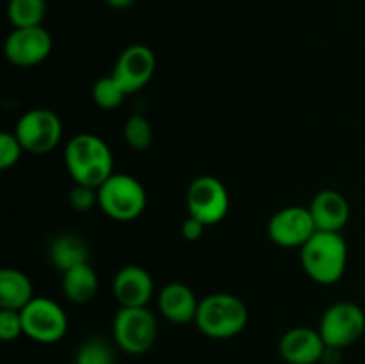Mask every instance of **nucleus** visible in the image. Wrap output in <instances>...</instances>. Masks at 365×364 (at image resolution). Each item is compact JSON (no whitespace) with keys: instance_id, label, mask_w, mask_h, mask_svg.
Segmentation results:
<instances>
[{"instance_id":"obj_1","label":"nucleus","mask_w":365,"mask_h":364,"mask_svg":"<svg viewBox=\"0 0 365 364\" xmlns=\"http://www.w3.org/2000/svg\"><path fill=\"white\" fill-rule=\"evenodd\" d=\"M64 166L73 184L100 188L114 173V157L100 136L82 132L66 143Z\"/></svg>"},{"instance_id":"obj_2","label":"nucleus","mask_w":365,"mask_h":364,"mask_svg":"<svg viewBox=\"0 0 365 364\" xmlns=\"http://www.w3.org/2000/svg\"><path fill=\"white\" fill-rule=\"evenodd\" d=\"M299 261L305 273L321 285L341 280L348 266V245L342 232L316 231L299 248Z\"/></svg>"},{"instance_id":"obj_3","label":"nucleus","mask_w":365,"mask_h":364,"mask_svg":"<svg viewBox=\"0 0 365 364\" xmlns=\"http://www.w3.org/2000/svg\"><path fill=\"white\" fill-rule=\"evenodd\" d=\"M196 327L210 339H230L248 325V307L232 293H212L200 300Z\"/></svg>"},{"instance_id":"obj_4","label":"nucleus","mask_w":365,"mask_h":364,"mask_svg":"<svg viewBox=\"0 0 365 364\" xmlns=\"http://www.w3.org/2000/svg\"><path fill=\"white\" fill-rule=\"evenodd\" d=\"M98 206L116 221H132L146 209V189L128 173H113L98 188Z\"/></svg>"},{"instance_id":"obj_5","label":"nucleus","mask_w":365,"mask_h":364,"mask_svg":"<svg viewBox=\"0 0 365 364\" xmlns=\"http://www.w3.org/2000/svg\"><path fill=\"white\" fill-rule=\"evenodd\" d=\"M159 325L148 307H120L113 320L114 343L128 355H143L157 341Z\"/></svg>"},{"instance_id":"obj_6","label":"nucleus","mask_w":365,"mask_h":364,"mask_svg":"<svg viewBox=\"0 0 365 364\" xmlns=\"http://www.w3.org/2000/svg\"><path fill=\"white\" fill-rule=\"evenodd\" d=\"M319 334L331 350H344L355 345L365 332V313L353 302H335L323 313Z\"/></svg>"},{"instance_id":"obj_7","label":"nucleus","mask_w":365,"mask_h":364,"mask_svg":"<svg viewBox=\"0 0 365 364\" xmlns=\"http://www.w3.org/2000/svg\"><path fill=\"white\" fill-rule=\"evenodd\" d=\"M24 335L41 345L59 343L68 332V316L63 307L48 296H34L20 310Z\"/></svg>"},{"instance_id":"obj_8","label":"nucleus","mask_w":365,"mask_h":364,"mask_svg":"<svg viewBox=\"0 0 365 364\" xmlns=\"http://www.w3.org/2000/svg\"><path fill=\"white\" fill-rule=\"evenodd\" d=\"M13 132L25 152L45 156L59 145L63 138V121L52 109L36 107L21 114Z\"/></svg>"},{"instance_id":"obj_9","label":"nucleus","mask_w":365,"mask_h":364,"mask_svg":"<svg viewBox=\"0 0 365 364\" xmlns=\"http://www.w3.org/2000/svg\"><path fill=\"white\" fill-rule=\"evenodd\" d=\"M185 203H187L189 216L196 218L205 227H209L225 220L230 209V195L220 178L212 175H202L189 184Z\"/></svg>"},{"instance_id":"obj_10","label":"nucleus","mask_w":365,"mask_h":364,"mask_svg":"<svg viewBox=\"0 0 365 364\" xmlns=\"http://www.w3.org/2000/svg\"><path fill=\"white\" fill-rule=\"evenodd\" d=\"M309 207L287 206L277 211L267 223V236L282 248H302L316 232Z\"/></svg>"},{"instance_id":"obj_11","label":"nucleus","mask_w":365,"mask_h":364,"mask_svg":"<svg viewBox=\"0 0 365 364\" xmlns=\"http://www.w3.org/2000/svg\"><path fill=\"white\" fill-rule=\"evenodd\" d=\"M52 52V36L43 25L13 29L4 43V54L11 64L31 68L43 63Z\"/></svg>"},{"instance_id":"obj_12","label":"nucleus","mask_w":365,"mask_h":364,"mask_svg":"<svg viewBox=\"0 0 365 364\" xmlns=\"http://www.w3.org/2000/svg\"><path fill=\"white\" fill-rule=\"evenodd\" d=\"M155 68L157 59L153 50L141 43H135L120 54L110 75L120 82V86L128 95H132V93L141 91L152 81Z\"/></svg>"},{"instance_id":"obj_13","label":"nucleus","mask_w":365,"mask_h":364,"mask_svg":"<svg viewBox=\"0 0 365 364\" xmlns=\"http://www.w3.org/2000/svg\"><path fill=\"white\" fill-rule=\"evenodd\" d=\"M327 350L319 330L312 327L289 328L278 343V353L287 364H317Z\"/></svg>"},{"instance_id":"obj_14","label":"nucleus","mask_w":365,"mask_h":364,"mask_svg":"<svg viewBox=\"0 0 365 364\" xmlns=\"http://www.w3.org/2000/svg\"><path fill=\"white\" fill-rule=\"evenodd\" d=\"M113 295L120 307H146L153 296V278L143 266L128 264L113 278Z\"/></svg>"},{"instance_id":"obj_15","label":"nucleus","mask_w":365,"mask_h":364,"mask_svg":"<svg viewBox=\"0 0 365 364\" xmlns=\"http://www.w3.org/2000/svg\"><path fill=\"white\" fill-rule=\"evenodd\" d=\"M309 211L316 228L323 232H342L351 214L346 196L335 189H323L316 193Z\"/></svg>"},{"instance_id":"obj_16","label":"nucleus","mask_w":365,"mask_h":364,"mask_svg":"<svg viewBox=\"0 0 365 364\" xmlns=\"http://www.w3.org/2000/svg\"><path fill=\"white\" fill-rule=\"evenodd\" d=\"M160 314L171 323L185 325L196 320L200 300L195 291L182 282H170L159 291Z\"/></svg>"},{"instance_id":"obj_17","label":"nucleus","mask_w":365,"mask_h":364,"mask_svg":"<svg viewBox=\"0 0 365 364\" xmlns=\"http://www.w3.org/2000/svg\"><path fill=\"white\" fill-rule=\"evenodd\" d=\"M34 296V285L25 271L18 268L0 271V309L21 310Z\"/></svg>"},{"instance_id":"obj_18","label":"nucleus","mask_w":365,"mask_h":364,"mask_svg":"<svg viewBox=\"0 0 365 364\" xmlns=\"http://www.w3.org/2000/svg\"><path fill=\"white\" fill-rule=\"evenodd\" d=\"M50 263L61 273L75 266L89 263V248L84 239L77 234H61L52 239L48 248Z\"/></svg>"},{"instance_id":"obj_19","label":"nucleus","mask_w":365,"mask_h":364,"mask_svg":"<svg viewBox=\"0 0 365 364\" xmlns=\"http://www.w3.org/2000/svg\"><path fill=\"white\" fill-rule=\"evenodd\" d=\"M98 291V275L89 263L63 273V295L73 303H88Z\"/></svg>"},{"instance_id":"obj_20","label":"nucleus","mask_w":365,"mask_h":364,"mask_svg":"<svg viewBox=\"0 0 365 364\" xmlns=\"http://www.w3.org/2000/svg\"><path fill=\"white\" fill-rule=\"evenodd\" d=\"M46 16V0H9L7 18L13 29L39 27Z\"/></svg>"},{"instance_id":"obj_21","label":"nucleus","mask_w":365,"mask_h":364,"mask_svg":"<svg viewBox=\"0 0 365 364\" xmlns=\"http://www.w3.org/2000/svg\"><path fill=\"white\" fill-rule=\"evenodd\" d=\"M91 96L93 102L102 107V109H116L123 103L125 96H128V93L121 88L120 82L113 75H106V77H100L93 84Z\"/></svg>"},{"instance_id":"obj_22","label":"nucleus","mask_w":365,"mask_h":364,"mask_svg":"<svg viewBox=\"0 0 365 364\" xmlns=\"http://www.w3.org/2000/svg\"><path fill=\"white\" fill-rule=\"evenodd\" d=\"M77 364H116V355L109 341L102 338H91L82 343L75 355Z\"/></svg>"},{"instance_id":"obj_23","label":"nucleus","mask_w":365,"mask_h":364,"mask_svg":"<svg viewBox=\"0 0 365 364\" xmlns=\"http://www.w3.org/2000/svg\"><path fill=\"white\" fill-rule=\"evenodd\" d=\"M123 138L127 145L134 150L143 152V150L148 148L153 141V128L148 118H145L143 114L128 116L123 125Z\"/></svg>"},{"instance_id":"obj_24","label":"nucleus","mask_w":365,"mask_h":364,"mask_svg":"<svg viewBox=\"0 0 365 364\" xmlns=\"http://www.w3.org/2000/svg\"><path fill=\"white\" fill-rule=\"evenodd\" d=\"M24 152V146H21L20 139L16 138L14 132L4 131L0 134V168L2 170H9V168L16 166Z\"/></svg>"},{"instance_id":"obj_25","label":"nucleus","mask_w":365,"mask_h":364,"mask_svg":"<svg viewBox=\"0 0 365 364\" xmlns=\"http://www.w3.org/2000/svg\"><path fill=\"white\" fill-rule=\"evenodd\" d=\"M68 202L71 209L77 213H89L95 206H98V188L84 184H73L68 193Z\"/></svg>"},{"instance_id":"obj_26","label":"nucleus","mask_w":365,"mask_h":364,"mask_svg":"<svg viewBox=\"0 0 365 364\" xmlns=\"http://www.w3.org/2000/svg\"><path fill=\"white\" fill-rule=\"evenodd\" d=\"M20 335H24V321H21L20 310H0V338L2 341H14Z\"/></svg>"},{"instance_id":"obj_27","label":"nucleus","mask_w":365,"mask_h":364,"mask_svg":"<svg viewBox=\"0 0 365 364\" xmlns=\"http://www.w3.org/2000/svg\"><path fill=\"white\" fill-rule=\"evenodd\" d=\"M203 231H205V225L192 216L185 218L180 225V234L185 241H198L203 236Z\"/></svg>"},{"instance_id":"obj_28","label":"nucleus","mask_w":365,"mask_h":364,"mask_svg":"<svg viewBox=\"0 0 365 364\" xmlns=\"http://www.w3.org/2000/svg\"><path fill=\"white\" fill-rule=\"evenodd\" d=\"M106 2L107 6L114 7V9H127V7H130L135 0H106Z\"/></svg>"},{"instance_id":"obj_29","label":"nucleus","mask_w":365,"mask_h":364,"mask_svg":"<svg viewBox=\"0 0 365 364\" xmlns=\"http://www.w3.org/2000/svg\"><path fill=\"white\" fill-rule=\"evenodd\" d=\"M364 295H365V278H364Z\"/></svg>"},{"instance_id":"obj_30","label":"nucleus","mask_w":365,"mask_h":364,"mask_svg":"<svg viewBox=\"0 0 365 364\" xmlns=\"http://www.w3.org/2000/svg\"><path fill=\"white\" fill-rule=\"evenodd\" d=\"M63 364H77V363H75V360H73V363H63Z\"/></svg>"}]
</instances>
